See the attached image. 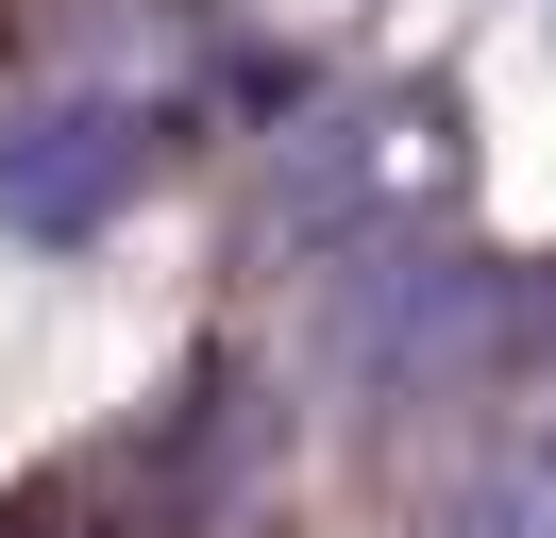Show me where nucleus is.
<instances>
[{
  "instance_id": "f257e3e1",
  "label": "nucleus",
  "mask_w": 556,
  "mask_h": 538,
  "mask_svg": "<svg viewBox=\"0 0 556 538\" xmlns=\"http://www.w3.org/2000/svg\"><path fill=\"white\" fill-rule=\"evenodd\" d=\"M455 219H472V118H455V85H354L320 118H287V152H270V253L371 269V253H421Z\"/></svg>"
},
{
  "instance_id": "f03ea898",
  "label": "nucleus",
  "mask_w": 556,
  "mask_h": 538,
  "mask_svg": "<svg viewBox=\"0 0 556 538\" xmlns=\"http://www.w3.org/2000/svg\"><path fill=\"white\" fill-rule=\"evenodd\" d=\"M354 370H371L388 404H472L522 370V286L489 253H371L354 269Z\"/></svg>"
},
{
  "instance_id": "7ed1b4c3",
  "label": "nucleus",
  "mask_w": 556,
  "mask_h": 538,
  "mask_svg": "<svg viewBox=\"0 0 556 538\" xmlns=\"http://www.w3.org/2000/svg\"><path fill=\"white\" fill-rule=\"evenodd\" d=\"M169 152V118L152 101H118V85H85V101H35V118L0 134V219H35V235H85L136 168Z\"/></svg>"
},
{
  "instance_id": "20e7f679",
  "label": "nucleus",
  "mask_w": 556,
  "mask_h": 538,
  "mask_svg": "<svg viewBox=\"0 0 556 538\" xmlns=\"http://www.w3.org/2000/svg\"><path fill=\"white\" fill-rule=\"evenodd\" d=\"M439 538H556V471H540V421H489L439 488Z\"/></svg>"
}]
</instances>
